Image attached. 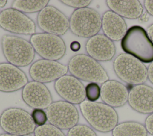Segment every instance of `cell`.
Segmentation results:
<instances>
[{
    "label": "cell",
    "mask_w": 153,
    "mask_h": 136,
    "mask_svg": "<svg viewBox=\"0 0 153 136\" xmlns=\"http://www.w3.org/2000/svg\"><path fill=\"white\" fill-rule=\"evenodd\" d=\"M71 75L90 83L103 84L109 80V76L101 64L88 55L77 54L73 56L68 64Z\"/></svg>",
    "instance_id": "3957f363"
},
{
    "label": "cell",
    "mask_w": 153,
    "mask_h": 136,
    "mask_svg": "<svg viewBox=\"0 0 153 136\" xmlns=\"http://www.w3.org/2000/svg\"><path fill=\"white\" fill-rule=\"evenodd\" d=\"M0 136H20V135L10 134H7V133H3V134H0Z\"/></svg>",
    "instance_id": "836d02e7"
},
{
    "label": "cell",
    "mask_w": 153,
    "mask_h": 136,
    "mask_svg": "<svg viewBox=\"0 0 153 136\" xmlns=\"http://www.w3.org/2000/svg\"><path fill=\"white\" fill-rule=\"evenodd\" d=\"M87 100L96 102L100 97V87L96 83H89L85 86Z\"/></svg>",
    "instance_id": "d4e9b609"
},
{
    "label": "cell",
    "mask_w": 153,
    "mask_h": 136,
    "mask_svg": "<svg viewBox=\"0 0 153 136\" xmlns=\"http://www.w3.org/2000/svg\"><path fill=\"white\" fill-rule=\"evenodd\" d=\"M68 72L67 65L56 61L38 59L31 64L29 73L33 81L47 83L56 81Z\"/></svg>",
    "instance_id": "7c38bea8"
},
{
    "label": "cell",
    "mask_w": 153,
    "mask_h": 136,
    "mask_svg": "<svg viewBox=\"0 0 153 136\" xmlns=\"http://www.w3.org/2000/svg\"><path fill=\"white\" fill-rule=\"evenodd\" d=\"M102 29L104 35L112 41L121 40L127 31L124 19L111 10L103 13L102 17Z\"/></svg>",
    "instance_id": "d6986e66"
},
{
    "label": "cell",
    "mask_w": 153,
    "mask_h": 136,
    "mask_svg": "<svg viewBox=\"0 0 153 136\" xmlns=\"http://www.w3.org/2000/svg\"><path fill=\"white\" fill-rule=\"evenodd\" d=\"M48 0H15L13 2L11 8L23 13H34L41 11L48 5Z\"/></svg>",
    "instance_id": "7402d4cb"
},
{
    "label": "cell",
    "mask_w": 153,
    "mask_h": 136,
    "mask_svg": "<svg viewBox=\"0 0 153 136\" xmlns=\"http://www.w3.org/2000/svg\"><path fill=\"white\" fill-rule=\"evenodd\" d=\"M33 134L34 136H66L60 129L50 123L36 126Z\"/></svg>",
    "instance_id": "603a6c76"
},
{
    "label": "cell",
    "mask_w": 153,
    "mask_h": 136,
    "mask_svg": "<svg viewBox=\"0 0 153 136\" xmlns=\"http://www.w3.org/2000/svg\"><path fill=\"white\" fill-rule=\"evenodd\" d=\"M66 136H97L95 131L90 126L77 124L68 131Z\"/></svg>",
    "instance_id": "cb8c5ba5"
},
{
    "label": "cell",
    "mask_w": 153,
    "mask_h": 136,
    "mask_svg": "<svg viewBox=\"0 0 153 136\" xmlns=\"http://www.w3.org/2000/svg\"><path fill=\"white\" fill-rule=\"evenodd\" d=\"M128 90L123 83L109 80L100 87V98L103 103L113 107L123 106L128 101Z\"/></svg>",
    "instance_id": "ac0fdd59"
},
{
    "label": "cell",
    "mask_w": 153,
    "mask_h": 136,
    "mask_svg": "<svg viewBox=\"0 0 153 136\" xmlns=\"http://www.w3.org/2000/svg\"><path fill=\"white\" fill-rule=\"evenodd\" d=\"M127 102L138 113H153V88L145 84L134 86L128 92Z\"/></svg>",
    "instance_id": "e0dca14e"
},
{
    "label": "cell",
    "mask_w": 153,
    "mask_h": 136,
    "mask_svg": "<svg viewBox=\"0 0 153 136\" xmlns=\"http://www.w3.org/2000/svg\"><path fill=\"white\" fill-rule=\"evenodd\" d=\"M81 44L76 41H73L71 44V49L74 52H77L80 49Z\"/></svg>",
    "instance_id": "4dcf8cb0"
},
{
    "label": "cell",
    "mask_w": 153,
    "mask_h": 136,
    "mask_svg": "<svg viewBox=\"0 0 153 136\" xmlns=\"http://www.w3.org/2000/svg\"><path fill=\"white\" fill-rule=\"evenodd\" d=\"M79 105L84 118L91 128L99 132L112 131L118 123L116 110L105 103L85 100Z\"/></svg>",
    "instance_id": "6da1fadb"
},
{
    "label": "cell",
    "mask_w": 153,
    "mask_h": 136,
    "mask_svg": "<svg viewBox=\"0 0 153 136\" xmlns=\"http://www.w3.org/2000/svg\"><path fill=\"white\" fill-rule=\"evenodd\" d=\"M0 13H1V11H0Z\"/></svg>",
    "instance_id": "e575fe53"
},
{
    "label": "cell",
    "mask_w": 153,
    "mask_h": 136,
    "mask_svg": "<svg viewBox=\"0 0 153 136\" xmlns=\"http://www.w3.org/2000/svg\"><path fill=\"white\" fill-rule=\"evenodd\" d=\"M113 68L118 77L128 84H144L148 78V68L145 64L126 53H121L115 58Z\"/></svg>",
    "instance_id": "8992f818"
},
{
    "label": "cell",
    "mask_w": 153,
    "mask_h": 136,
    "mask_svg": "<svg viewBox=\"0 0 153 136\" xmlns=\"http://www.w3.org/2000/svg\"><path fill=\"white\" fill-rule=\"evenodd\" d=\"M123 50L143 63L153 62V43L146 31L140 26L129 28L121 40Z\"/></svg>",
    "instance_id": "7a4b0ae2"
},
{
    "label": "cell",
    "mask_w": 153,
    "mask_h": 136,
    "mask_svg": "<svg viewBox=\"0 0 153 136\" xmlns=\"http://www.w3.org/2000/svg\"><path fill=\"white\" fill-rule=\"evenodd\" d=\"M144 125L134 121L118 123L112 131V136H148Z\"/></svg>",
    "instance_id": "44dd1931"
},
{
    "label": "cell",
    "mask_w": 153,
    "mask_h": 136,
    "mask_svg": "<svg viewBox=\"0 0 153 136\" xmlns=\"http://www.w3.org/2000/svg\"><path fill=\"white\" fill-rule=\"evenodd\" d=\"M26 74L8 62L0 63V91L10 93L22 89L28 83Z\"/></svg>",
    "instance_id": "9a60e30c"
},
{
    "label": "cell",
    "mask_w": 153,
    "mask_h": 136,
    "mask_svg": "<svg viewBox=\"0 0 153 136\" xmlns=\"http://www.w3.org/2000/svg\"><path fill=\"white\" fill-rule=\"evenodd\" d=\"M54 89L64 101L74 105L80 104L85 100V87L72 75H65L54 83Z\"/></svg>",
    "instance_id": "4fadbf2b"
},
{
    "label": "cell",
    "mask_w": 153,
    "mask_h": 136,
    "mask_svg": "<svg viewBox=\"0 0 153 136\" xmlns=\"http://www.w3.org/2000/svg\"><path fill=\"white\" fill-rule=\"evenodd\" d=\"M29 41L42 59L57 61L65 55L66 44L60 36L45 32L35 33L31 35Z\"/></svg>",
    "instance_id": "ba28073f"
},
{
    "label": "cell",
    "mask_w": 153,
    "mask_h": 136,
    "mask_svg": "<svg viewBox=\"0 0 153 136\" xmlns=\"http://www.w3.org/2000/svg\"><path fill=\"white\" fill-rule=\"evenodd\" d=\"M0 27L16 34L32 35L36 33L35 22L25 13L13 8L1 11Z\"/></svg>",
    "instance_id": "30bf717a"
},
{
    "label": "cell",
    "mask_w": 153,
    "mask_h": 136,
    "mask_svg": "<svg viewBox=\"0 0 153 136\" xmlns=\"http://www.w3.org/2000/svg\"><path fill=\"white\" fill-rule=\"evenodd\" d=\"M106 4L110 10L123 18L136 19L141 16L143 7L137 0H108Z\"/></svg>",
    "instance_id": "ffe728a7"
},
{
    "label": "cell",
    "mask_w": 153,
    "mask_h": 136,
    "mask_svg": "<svg viewBox=\"0 0 153 136\" xmlns=\"http://www.w3.org/2000/svg\"><path fill=\"white\" fill-rule=\"evenodd\" d=\"M31 116L35 124L38 126L46 124L48 121L46 112L42 109H33Z\"/></svg>",
    "instance_id": "484cf974"
},
{
    "label": "cell",
    "mask_w": 153,
    "mask_h": 136,
    "mask_svg": "<svg viewBox=\"0 0 153 136\" xmlns=\"http://www.w3.org/2000/svg\"><path fill=\"white\" fill-rule=\"evenodd\" d=\"M45 112L49 123L61 130H69L77 125L79 119L76 107L65 101L53 102Z\"/></svg>",
    "instance_id": "9c48e42d"
},
{
    "label": "cell",
    "mask_w": 153,
    "mask_h": 136,
    "mask_svg": "<svg viewBox=\"0 0 153 136\" xmlns=\"http://www.w3.org/2000/svg\"><path fill=\"white\" fill-rule=\"evenodd\" d=\"M22 98L23 101L33 109H47L53 102L50 91L43 83L29 81L22 89Z\"/></svg>",
    "instance_id": "5bb4252c"
},
{
    "label": "cell",
    "mask_w": 153,
    "mask_h": 136,
    "mask_svg": "<svg viewBox=\"0 0 153 136\" xmlns=\"http://www.w3.org/2000/svg\"><path fill=\"white\" fill-rule=\"evenodd\" d=\"M87 55L97 61H109L115 56L116 48L113 41L104 34L89 38L85 43Z\"/></svg>",
    "instance_id": "2e32d148"
},
{
    "label": "cell",
    "mask_w": 153,
    "mask_h": 136,
    "mask_svg": "<svg viewBox=\"0 0 153 136\" xmlns=\"http://www.w3.org/2000/svg\"><path fill=\"white\" fill-rule=\"evenodd\" d=\"M63 4L76 9L88 7L91 1L90 0H61Z\"/></svg>",
    "instance_id": "4316f807"
},
{
    "label": "cell",
    "mask_w": 153,
    "mask_h": 136,
    "mask_svg": "<svg viewBox=\"0 0 153 136\" xmlns=\"http://www.w3.org/2000/svg\"><path fill=\"white\" fill-rule=\"evenodd\" d=\"M146 32H147L148 35L150 39L151 40V41L153 43V23L148 27V28L146 29Z\"/></svg>",
    "instance_id": "1f68e13d"
},
{
    "label": "cell",
    "mask_w": 153,
    "mask_h": 136,
    "mask_svg": "<svg viewBox=\"0 0 153 136\" xmlns=\"http://www.w3.org/2000/svg\"><path fill=\"white\" fill-rule=\"evenodd\" d=\"M148 77L149 80L153 84V62L150 63L148 68Z\"/></svg>",
    "instance_id": "f546056e"
},
{
    "label": "cell",
    "mask_w": 153,
    "mask_h": 136,
    "mask_svg": "<svg viewBox=\"0 0 153 136\" xmlns=\"http://www.w3.org/2000/svg\"><path fill=\"white\" fill-rule=\"evenodd\" d=\"M144 7L146 11L153 16V0H145L144 1Z\"/></svg>",
    "instance_id": "f1b7e54d"
},
{
    "label": "cell",
    "mask_w": 153,
    "mask_h": 136,
    "mask_svg": "<svg viewBox=\"0 0 153 136\" xmlns=\"http://www.w3.org/2000/svg\"><path fill=\"white\" fill-rule=\"evenodd\" d=\"M1 47L7 62L17 67L30 65L35 58V51L32 45L22 37L4 35L1 39Z\"/></svg>",
    "instance_id": "277c9868"
},
{
    "label": "cell",
    "mask_w": 153,
    "mask_h": 136,
    "mask_svg": "<svg viewBox=\"0 0 153 136\" xmlns=\"http://www.w3.org/2000/svg\"><path fill=\"white\" fill-rule=\"evenodd\" d=\"M7 3V0H0V8H3Z\"/></svg>",
    "instance_id": "d6a6232c"
},
{
    "label": "cell",
    "mask_w": 153,
    "mask_h": 136,
    "mask_svg": "<svg viewBox=\"0 0 153 136\" xmlns=\"http://www.w3.org/2000/svg\"><path fill=\"white\" fill-rule=\"evenodd\" d=\"M36 21L38 27L48 34L62 36L69 29V19L52 5H47L39 11Z\"/></svg>",
    "instance_id": "8fae6325"
},
{
    "label": "cell",
    "mask_w": 153,
    "mask_h": 136,
    "mask_svg": "<svg viewBox=\"0 0 153 136\" xmlns=\"http://www.w3.org/2000/svg\"><path fill=\"white\" fill-rule=\"evenodd\" d=\"M145 126L148 132L153 135V113L148 114L145 121Z\"/></svg>",
    "instance_id": "83f0119b"
},
{
    "label": "cell",
    "mask_w": 153,
    "mask_h": 136,
    "mask_svg": "<svg viewBox=\"0 0 153 136\" xmlns=\"http://www.w3.org/2000/svg\"><path fill=\"white\" fill-rule=\"evenodd\" d=\"M102 28V17L93 8L85 7L75 10L69 17V29L75 35L91 38Z\"/></svg>",
    "instance_id": "5b68a950"
},
{
    "label": "cell",
    "mask_w": 153,
    "mask_h": 136,
    "mask_svg": "<svg viewBox=\"0 0 153 136\" xmlns=\"http://www.w3.org/2000/svg\"><path fill=\"white\" fill-rule=\"evenodd\" d=\"M0 126L5 133L20 136L32 134L36 128L31 114L17 107H10L2 112Z\"/></svg>",
    "instance_id": "52a82bcc"
}]
</instances>
